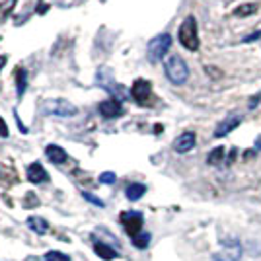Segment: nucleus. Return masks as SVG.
<instances>
[{
    "label": "nucleus",
    "mask_w": 261,
    "mask_h": 261,
    "mask_svg": "<svg viewBox=\"0 0 261 261\" xmlns=\"http://www.w3.org/2000/svg\"><path fill=\"white\" fill-rule=\"evenodd\" d=\"M0 137H8V127H6V121L0 117Z\"/></svg>",
    "instance_id": "b1692460"
},
{
    "label": "nucleus",
    "mask_w": 261,
    "mask_h": 261,
    "mask_svg": "<svg viewBox=\"0 0 261 261\" xmlns=\"http://www.w3.org/2000/svg\"><path fill=\"white\" fill-rule=\"evenodd\" d=\"M115 174L113 172H103V174L100 175V181L101 183H105V185H111V183H115Z\"/></svg>",
    "instance_id": "4be33fe9"
},
{
    "label": "nucleus",
    "mask_w": 261,
    "mask_h": 261,
    "mask_svg": "<svg viewBox=\"0 0 261 261\" xmlns=\"http://www.w3.org/2000/svg\"><path fill=\"white\" fill-rule=\"evenodd\" d=\"M27 179L31 183H45L49 179V174L45 172V168L39 162H33V164L27 166Z\"/></svg>",
    "instance_id": "9b49d317"
},
{
    "label": "nucleus",
    "mask_w": 261,
    "mask_h": 261,
    "mask_svg": "<svg viewBox=\"0 0 261 261\" xmlns=\"http://www.w3.org/2000/svg\"><path fill=\"white\" fill-rule=\"evenodd\" d=\"M131 96L142 107L152 105V100H154L152 98V84H150L148 80H144V78H138V80L133 82V86H131Z\"/></svg>",
    "instance_id": "20e7f679"
},
{
    "label": "nucleus",
    "mask_w": 261,
    "mask_h": 261,
    "mask_svg": "<svg viewBox=\"0 0 261 261\" xmlns=\"http://www.w3.org/2000/svg\"><path fill=\"white\" fill-rule=\"evenodd\" d=\"M119 220L121 224L125 226V230H127V234L131 238H135L137 234H140L142 230V214L138 211H125L121 212V216H119Z\"/></svg>",
    "instance_id": "423d86ee"
},
{
    "label": "nucleus",
    "mask_w": 261,
    "mask_h": 261,
    "mask_svg": "<svg viewBox=\"0 0 261 261\" xmlns=\"http://www.w3.org/2000/svg\"><path fill=\"white\" fill-rule=\"evenodd\" d=\"M224 158V146H218V148H214L209 154V158H207V162L211 164V166H216V164H220Z\"/></svg>",
    "instance_id": "6ab92c4d"
},
{
    "label": "nucleus",
    "mask_w": 261,
    "mask_h": 261,
    "mask_svg": "<svg viewBox=\"0 0 261 261\" xmlns=\"http://www.w3.org/2000/svg\"><path fill=\"white\" fill-rule=\"evenodd\" d=\"M100 113L105 119H115V117L123 115V105L119 100H105L100 103Z\"/></svg>",
    "instance_id": "1a4fd4ad"
},
{
    "label": "nucleus",
    "mask_w": 261,
    "mask_h": 261,
    "mask_svg": "<svg viewBox=\"0 0 261 261\" xmlns=\"http://www.w3.org/2000/svg\"><path fill=\"white\" fill-rule=\"evenodd\" d=\"M14 4H16V0H6L0 4V22H4L10 16V12L14 10Z\"/></svg>",
    "instance_id": "aec40b11"
},
{
    "label": "nucleus",
    "mask_w": 261,
    "mask_h": 261,
    "mask_svg": "<svg viewBox=\"0 0 261 261\" xmlns=\"http://www.w3.org/2000/svg\"><path fill=\"white\" fill-rule=\"evenodd\" d=\"M212 259L214 261H240L242 259V244L230 242V244L224 246L218 253H214Z\"/></svg>",
    "instance_id": "0eeeda50"
},
{
    "label": "nucleus",
    "mask_w": 261,
    "mask_h": 261,
    "mask_svg": "<svg viewBox=\"0 0 261 261\" xmlns=\"http://www.w3.org/2000/svg\"><path fill=\"white\" fill-rule=\"evenodd\" d=\"M43 109L49 115H57V117H72V115H76V107L66 100H47L43 103Z\"/></svg>",
    "instance_id": "39448f33"
},
{
    "label": "nucleus",
    "mask_w": 261,
    "mask_h": 261,
    "mask_svg": "<svg viewBox=\"0 0 261 261\" xmlns=\"http://www.w3.org/2000/svg\"><path fill=\"white\" fill-rule=\"evenodd\" d=\"M240 123H242V117H240V115H236V113H234V115H228L226 119H222L220 123L216 125L214 137H216V138L226 137V135H228V133H232V131H234Z\"/></svg>",
    "instance_id": "6e6552de"
},
{
    "label": "nucleus",
    "mask_w": 261,
    "mask_h": 261,
    "mask_svg": "<svg viewBox=\"0 0 261 261\" xmlns=\"http://www.w3.org/2000/svg\"><path fill=\"white\" fill-rule=\"evenodd\" d=\"M25 86H27V72H25V68L18 66V70H16V92H18V98H22L25 94Z\"/></svg>",
    "instance_id": "4468645a"
},
{
    "label": "nucleus",
    "mask_w": 261,
    "mask_h": 261,
    "mask_svg": "<svg viewBox=\"0 0 261 261\" xmlns=\"http://www.w3.org/2000/svg\"><path fill=\"white\" fill-rule=\"evenodd\" d=\"M127 199L129 201H138L144 193H146V187L142 185V183H131V185L127 187Z\"/></svg>",
    "instance_id": "dca6fc26"
},
{
    "label": "nucleus",
    "mask_w": 261,
    "mask_h": 261,
    "mask_svg": "<svg viewBox=\"0 0 261 261\" xmlns=\"http://www.w3.org/2000/svg\"><path fill=\"white\" fill-rule=\"evenodd\" d=\"M45 156L49 158L53 164H64V162L68 160V154H66V150L61 148L59 144H49L47 148H45Z\"/></svg>",
    "instance_id": "f8f14e48"
},
{
    "label": "nucleus",
    "mask_w": 261,
    "mask_h": 261,
    "mask_svg": "<svg viewBox=\"0 0 261 261\" xmlns=\"http://www.w3.org/2000/svg\"><path fill=\"white\" fill-rule=\"evenodd\" d=\"M261 38V31H257V33H253V35H249V38H246L244 41H255V39Z\"/></svg>",
    "instance_id": "a878e982"
},
{
    "label": "nucleus",
    "mask_w": 261,
    "mask_h": 261,
    "mask_svg": "<svg viewBox=\"0 0 261 261\" xmlns=\"http://www.w3.org/2000/svg\"><path fill=\"white\" fill-rule=\"evenodd\" d=\"M193 146H195V133H191V131L181 133V135L174 140V150L179 152V154H185V152H189Z\"/></svg>",
    "instance_id": "9d476101"
},
{
    "label": "nucleus",
    "mask_w": 261,
    "mask_h": 261,
    "mask_svg": "<svg viewBox=\"0 0 261 261\" xmlns=\"http://www.w3.org/2000/svg\"><path fill=\"white\" fill-rule=\"evenodd\" d=\"M27 226H29L33 232H38V234H47V232H49L47 220H43V218H39V216H31V218L27 220Z\"/></svg>",
    "instance_id": "2eb2a0df"
},
{
    "label": "nucleus",
    "mask_w": 261,
    "mask_h": 261,
    "mask_svg": "<svg viewBox=\"0 0 261 261\" xmlns=\"http://www.w3.org/2000/svg\"><path fill=\"white\" fill-rule=\"evenodd\" d=\"M133 244H135V248L144 249L150 244V234L148 232H140V234H137V236L133 238Z\"/></svg>",
    "instance_id": "a211bd4d"
},
{
    "label": "nucleus",
    "mask_w": 261,
    "mask_h": 261,
    "mask_svg": "<svg viewBox=\"0 0 261 261\" xmlns=\"http://www.w3.org/2000/svg\"><path fill=\"white\" fill-rule=\"evenodd\" d=\"M39 12H47V4H43V2H39Z\"/></svg>",
    "instance_id": "bb28decb"
},
{
    "label": "nucleus",
    "mask_w": 261,
    "mask_h": 261,
    "mask_svg": "<svg viewBox=\"0 0 261 261\" xmlns=\"http://www.w3.org/2000/svg\"><path fill=\"white\" fill-rule=\"evenodd\" d=\"M45 261H70V257L62 251H49L45 253Z\"/></svg>",
    "instance_id": "412c9836"
},
{
    "label": "nucleus",
    "mask_w": 261,
    "mask_h": 261,
    "mask_svg": "<svg viewBox=\"0 0 261 261\" xmlns=\"http://www.w3.org/2000/svg\"><path fill=\"white\" fill-rule=\"evenodd\" d=\"M172 47V38L168 33H162V35H156L148 43V59L150 62H158L166 57V53Z\"/></svg>",
    "instance_id": "7ed1b4c3"
},
{
    "label": "nucleus",
    "mask_w": 261,
    "mask_h": 261,
    "mask_svg": "<svg viewBox=\"0 0 261 261\" xmlns=\"http://www.w3.org/2000/svg\"><path fill=\"white\" fill-rule=\"evenodd\" d=\"M257 12V4H253V2H249V4H240L238 8H234V16L238 18H248L251 14Z\"/></svg>",
    "instance_id": "f3484780"
},
{
    "label": "nucleus",
    "mask_w": 261,
    "mask_h": 261,
    "mask_svg": "<svg viewBox=\"0 0 261 261\" xmlns=\"http://www.w3.org/2000/svg\"><path fill=\"white\" fill-rule=\"evenodd\" d=\"M6 61H8V57H6V55H0V72H2V68L6 66Z\"/></svg>",
    "instance_id": "393cba45"
},
{
    "label": "nucleus",
    "mask_w": 261,
    "mask_h": 261,
    "mask_svg": "<svg viewBox=\"0 0 261 261\" xmlns=\"http://www.w3.org/2000/svg\"><path fill=\"white\" fill-rule=\"evenodd\" d=\"M82 197H84L86 201H90L92 205H96V207H103V201L98 199V197H96V195H92V193H82Z\"/></svg>",
    "instance_id": "5701e85b"
},
{
    "label": "nucleus",
    "mask_w": 261,
    "mask_h": 261,
    "mask_svg": "<svg viewBox=\"0 0 261 261\" xmlns=\"http://www.w3.org/2000/svg\"><path fill=\"white\" fill-rule=\"evenodd\" d=\"M177 39L187 51L199 49V31H197V20L193 16H187L177 29Z\"/></svg>",
    "instance_id": "f03ea898"
},
{
    "label": "nucleus",
    "mask_w": 261,
    "mask_h": 261,
    "mask_svg": "<svg viewBox=\"0 0 261 261\" xmlns=\"http://www.w3.org/2000/svg\"><path fill=\"white\" fill-rule=\"evenodd\" d=\"M255 148H259V150H261V135L257 137V140H255Z\"/></svg>",
    "instance_id": "cd10ccee"
},
{
    "label": "nucleus",
    "mask_w": 261,
    "mask_h": 261,
    "mask_svg": "<svg viewBox=\"0 0 261 261\" xmlns=\"http://www.w3.org/2000/svg\"><path fill=\"white\" fill-rule=\"evenodd\" d=\"M94 251H96V253L100 255V259H103V261H111L119 255L115 249L109 248L107 244H101V242H96V244H94Z\"/></svg>",
    "instance_id": "ddd939ff"
},
{
    "label": "nucleus",
    "mask_w": 261,
    "mask_h": 261,
    "mask_svg": "<svg viewBox=\"0 0 261 261\" xmlns=\"http://www.w3.org/2000/svg\"><path fill=\"white\" fill-rule=\"evenodd\" d=\"M164 72H166L168 80L172 84L181 86V84H185L187 78H189V66H187V62L179 55H172L166 61V64H164Z\"/></svg>",
    "instance_id": "f257e3e1"
}]
</instances>
